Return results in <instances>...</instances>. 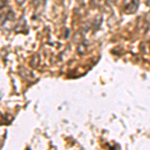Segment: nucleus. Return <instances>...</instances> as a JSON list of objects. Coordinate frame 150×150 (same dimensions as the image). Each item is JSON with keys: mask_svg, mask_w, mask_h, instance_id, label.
<instances>
[{"mask_svg": "<svg viewBox=\"0 0 150 150\" xmlns=\"http://www.w3.org/2000/svg\"><path fill=\"white\" fill-rule=\"evenodd\" d=\"M139 6V0H126L124 10L128 14H132L137 10Z\"/></svg>", "mask_w": 150, "mask_h": 150, "instance_id": "f257e3e1", "label": "nucleus"}, {"mask_svg": "<svg viewBox=\"0 0 150 150\" xmlns=\"http://www.w3.org/2000/svg\"><path fill=\"white\" fill-rule=\"evenodd\" d=\"M7 4V0H0V10L3 9Z\"/></svg>", "mask_w": 150, "mask_h": 150, "instance_id": "f03ea898", "label": "nucleus"}]
</instances>
